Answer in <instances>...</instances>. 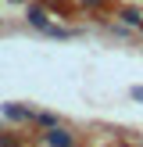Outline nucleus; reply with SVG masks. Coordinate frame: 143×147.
Instances as JSON below:
<instances>
[{"label":"nucleus","mask_w":143,"mask_h":147,"mask_svg":"<svg viewBox=\"0 0 143 147\" xmlns=\"http://www.w3.org/2000/svg\"><path fill=\"white\" fill-rule=\"evenodd\" d=\"M72 140H68V133H61V129H54L50 133V147H68Z\"/></svg>","instance_id":"obj_1"},{"label":"nucleus","mask_w":143,"mask_h":147,"mask_svg":"<svg viewBox=\"0 0 143 147\" xmlns=\"http://www.w3.org/2000/svg\"><path fill=\"white\" fill-rule=\"evenodd\" d=\"M29 22H32L36 29H47V32H50V25H47V18H43V11H29Z\"/></svg>","instance_id":"obj_2"},{"label":"nucleus","mask_w":143,"mask_h":147,"mask_svg":"<svg viewBox=\"0 0 143 147\" xmlns=\"http://www.w3.org/2000/svg\"><path fill=\"white\" fill-rule=\"evenodd\" d=\"M132 97H136V100H143V86H136V90H132Z\"/></svg>","instance_id":"obj_3"},{"label":"nucleus","mask_w":143,"mask_h":147,"mask_svg":"<svg viewBox=\"0 0 143 147\" xmlns=\"http://www.w3.org/2000/svg\"><path fill=\"white\" fill-rule=\"evenodd\" d=\"M86 4H100V0H86Z\"/></svg>","instance_id":"obj_4"}]
</instances>
